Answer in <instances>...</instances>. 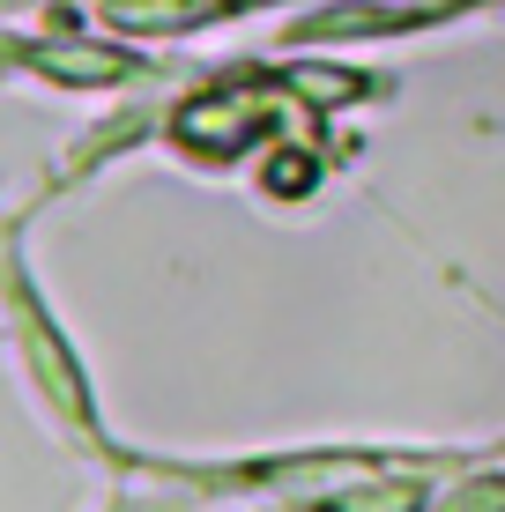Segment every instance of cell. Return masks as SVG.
<instances>
[{"instance_id": "1", "label": "cell", "mask_w": 505, "mask_h": 512, "mask_svg": "<svg viewBox=\"0 0 505 512\" xmlns=\"http://www.w3.org/2000/svg\"><path fill=\"white\" fill-rule=\"evenodd\" d=\"M15 60L38 67V75L60 82V90H112V82L142 75L134 52L104 45V38H90V30H52V38H30V45H15Z\"/></svg>"}]
</instances>
